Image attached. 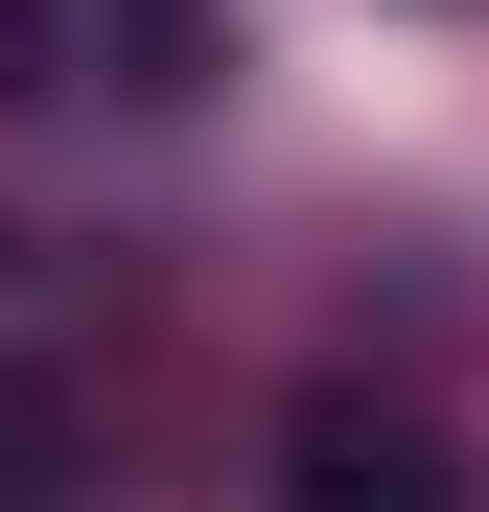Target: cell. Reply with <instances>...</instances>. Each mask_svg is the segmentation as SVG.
Masks as SVG:
<instances>
[{
  "instance_id": "obj_1",
  "label": "cell",
  "mask_w": 489,
  "mask_h": 512,
  "mask_svg": "<svg viewBox=\"0 0 489 512\" xmlns=\"http://www.w3.org/2000/svg\"><path fill=\"white\" fill-rule=\"evenodd\" d=\"M280 512H466V466L420 419H373V396H303L280 419Z\"/></svg>"
}]
</instances>
